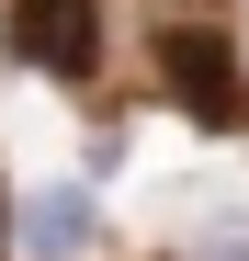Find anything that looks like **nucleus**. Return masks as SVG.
Segmentation results:
<instances>
[{"mask_svg": "<svg viewBox=\"0 0 249 261\" xmlns=\"http://www.w3.org/2000/svg\"><path fill=\"white\" fill-rule=\"evenodd\" d=\"M12 57L46 80H91L102 68V12L91 0H12Z\"/></svg>", "mask_w": 249, "mask_h": 261, "instance_id": "obj_1", "label": "nucleus"}, {"mask_svg": "<svg viewBox=\"0 0 249 261\" xmlns=\"http://www.w3.org/2000/svg\"><path fill=\"white\" fill-rule=\"evenodd\" d=\"M159 68H170V91L193 102V125H238V114H249V80H238V57H227V34H215V23L159 34Z\"/></svg>", "mask_w": 249, "mask_h": 261, "instance_id": "obj_2", "label": "nucleus"}, {"mask_svg": "<svg viewBox=\"0 0 249 261\" xmlns=\"http://www.w3.org/2000/svg\"><path fill=\"white\" fill-rule=\"evenodd\" d=\"M79 250H91V193H34L23 204V261H79Z\"/></svg>", "mask_w": 249, "mask_h": 261, "instance_id": "obj_3", "label": "nucleus"}, {"mask_svg": "<svg viewBox=\"0 0 249 261\" xmlns=\"http://www.w3.org/2000/svg\"><path fill=\"white\" fill-rule=\"evenodd\" d=\"M193 261H249V227H215V239H204Z\"/></svg>", "mask_w": 249, "mask_h": 261, "instance_id": "obj_4", "label": "nucleus"}]
</instances>
